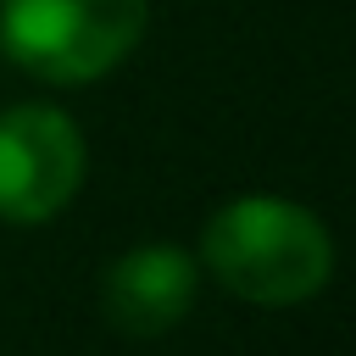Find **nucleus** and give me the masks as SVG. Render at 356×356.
<instances>
[{
  "mask_svg": "<svg viewBox=\"0 0 356 356\" xmlns=\"http://www.w3.org/2000/svg\"><path fill=\"white\" fill-rule=\"evenodd\" d=\"M200 261L211 267V278L228 295H239L250 306H300L328 284L334 239L295 200L239 195L206 222Z\"/></svg>",
  "mask_w": 356,
  "mask_h": 356,
  "instance_id": "obj_1",
  "label": "nucleus"
},
{
  "mask_svg": "<svg viewBox=\"0 0 356 356\" xmlns=\"http://www.w3.org/2000/svg\"><path fill=\"white\" fill-rule=\"evenodd\" d=\"M145 33V0H0L6 56L44 83L106 78Z\"/></svg>",
  "mask_w": 356,
  "mask_h": 356,
  "instance_id": "obj_2",
  "label": "nucleus"
},
{
  "mask_svg": "<svg viewBox=\"0 0 356 356\" xmlns=\"http://www.w3.org/2000/svg\"><path fill=\"white\" fill-rule=\"evenodd\" d=\"M83 134L56 106L0 111V222H50L83 184Z\"/></svg>",
  "mask_w": 356,
  "mask_h": 356,
  "instance_id": "obj_3",
  "label": "nucleus"
},
{
  "mask_svg": "<svg viewBox=\"0 0 356 356\" xmlns=\"http://www.w3.org/2000/svg\"><path fill=\"white\" fill-rule=\"evenodd\" d=\"M200 267L178 245H134L122 250L100 278V312L128 339H156L178 328L195 306Z\"/></svg>",
  "mask_w": 356,
  "mask_h": 356,
  "instance_id": "obj_4",
  "label": "nucleus"
}]
</instances>
